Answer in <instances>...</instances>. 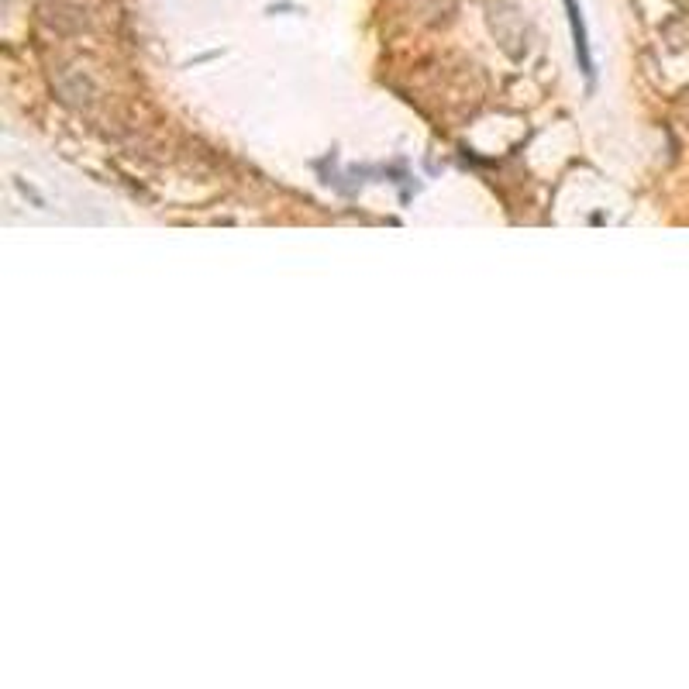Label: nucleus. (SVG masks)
I'll return each mask as SVG.
<instances>
[{"label":"nucleus","mask_w":689,"mask_h":689,"mask_svg":"<svg viewBox=\"0 0 689 689\" xmlns=\"http://www.w3.org/2000/svg\"><path fill=\"white\" fill-rule=\"evenodd\" d=\"M565 4V14H569V25H572V38H576V59H579V69L586 73V80H593V55H589V38H586V25H583V11L576 0H562Z\"/></svg>","instance_id":"1"}]
</instances>
